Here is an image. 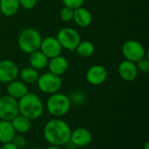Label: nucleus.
Listing matches in <instances>:
<instances>
[{
  "label": "nucleus",
  "mask_w": 149,
  "mask_h": 149,
  "mask_svg": "<svg viewBox=\"0 0 149 149\" xmlns=\"http://www.w3.org/2000/svg\"><path fill=\"white\" fill-rule=\"evenodd\" d=\"M72 129L67 122L61 118H53L44 127V138L49 145L65 146L70 141Z\"/></svg>",
  "instance_id": "1"
},
{
  "label": "nucleus",
  "mask_w": 149,
  "mask_h": 149,
  "mask_svg": "<svg viewBox=\"0 0 149 149\" xmlns=\"http://www.w3.org/2000/svg\"><path fill=\"white\" fill-rule=\"evenodd\" d=\"M19 114L31 121L39 119L44 113V104L39 96L33 93H27L18 100Z\"/></svg>",
  "instance_id": "2"
},
{
  "label": "nucleus",
  "mask_w": 149,
  "mask_h": 149,
  "mask_svg": "<svg viewBox=\"0 0 149 149\" xmlns=\"http://www.w3.org/2000/svg\"><path fill=\"white\" fill-rule=\"evenodd\" d=\"M72 103L69 96L58 92L51 94L45 104L47 112L53 118H61L65 116L70 111Z\"/></svg>",
  "instance_id": "3"
},
{
  "label": "nucleus",
  "mask_w": 149,
  "mask_h": 149,
  "mask_svg": "<svg viewBox=\"0 0 149 149\" xmlns=\"http://www.w3.org/2000/svg\"><path fill=\"white\" fill-rule=\"evenodd\" d=\"M42 37L40 33L34 28L24 29L18 35L17 44L22 52L27 54L39 50Z\"/></svg>",
  "instance_id": "4"
},
{
  "label": "nucleus",
  "mask_w": 149,
  "mask_h": 149,
  "mask_svg": "<svg viewBox=\"0 0 149 149\" xmlns=\"http://www.w3.org/2000/svg\"><path fill=\"white\" fill-rule=\"evenodd\" d=\"M37 85L39 91L45 94H53L58 93L62 86V79L60 76L55 75L50 72L39 75Z\"/></svg>",
  "instance_id": "5"
},
{
  "label": "nucleus",
  "mask_w": 149,
  "mask_h": 149,
  "mask_svg": "<svg viewBox=\"0 0 149 149\" xmlns=\"http://www.w3.org/2000/svg\"><path fill=\"white\" fill-rule=\"evenodd\" d=\"M56 38L62 48L70 52L75 51L81 41L79 32L70 27H65L59 30Z\"/></svg>",
  "instance_id": "6"
},
{
  "label": "nucleus",
  "mask_w": 149,
  "mask_h": 149,
  "mask_svg": "<svg viewBox=\"0 0 149 149\" xmlns=\"http://www.w3.org/2000/svg\"><path fill=\"white\" fill-rule=\"evenodd\" d=\"M121 52L127 60L134 63H136L142 58L146 57V50L143 45L134 39L126 41L122 45Z\"/></svg>",
  "instance_id": "7"
},
{
  "label": "nucleus",
  "mask_w": 149,
  "mask_h": 149,
  "mask_svg": "<svg viewBox=\"0 0 149 149\" xmlns=\"http://www.w3.org/2000/svg\"><path fill=\"white\" fill-rule=\"evenodd\" d=\"M18 112V101L17 100L9 96L3 95L0 97V120L11 121Z\"/></svg>",
  "instance_id": "8"
},
{
  "label": "nucleus",
  "mask_w": 149,
  "mask_h": 149,
  "mask_svg": "<svg viewBox=\"0 0 149 149\" xmlns=\"http://www.w3.org/2000/svg\"><path fill=\"white\" fill-rule=\"evenodd\" d=\"M19 74V68L17 64L10 59L0 61V82L8 84L17 79Z\"/></svg>",
  "instance_id": "9"
},
{
  "label": "nucleus",
  "mask_w": 149,
  "mask_h": 149,
  "mask_svg": "<svg viewBox=\"0 0 149 149\" xmlns=\"http://www.w3.org/2000/svg\"><path fill=\"white\" fill-rule=\"evenodd\" d=\"M39 50L50 59L57 57L62 52V46L55 37H46L42 38Z\"/></svg>",
  "instance_id": "10"
},
{
  "label": "nucleus",
  "mask_w": 149,
  "mask_h": 149,
  "mask_svg": "<svg viewBox=\"0 0 149 149\" xmlns=\"http://www.w3.org/2000/svg\"><path fill=\"white\" fill-rule=\"evenodd\" d=\"M93 141L91 132L85 127H78L72 130L70 142L76 148H84L88 146Z\"/></svg>",
  "instance_id": "11"
},
{
  "label": "nucleus",
  "mask_w": 149,
  "mask_h": 149,
  "mask_svg": "<svg viewBox=\"0 0 149 149\" xmlns=\"http://www.w3.org/2000/svg\"><path fill=\"white\" fill-rule=\"evenodd\" d=\"M87 82L92 86H100L103 84L107 79V69L100 65L91 66L86 74Z\"/></svg>",
  "instance_id": "12"
},
{
  "label": "nucleus",
  "mask_w": 149,
  "mask_h": 149,
  "mask_svg": "<svg viewBox=\"0 0 149 149\" xmlns=\"http://www.w3.org/2000/svg\"><path fill=\"white\" fill-rule=\"evenodd\" d=\"M118 72L120 77L125 81H134L138 76V70L135 63L129 60H123L120 63L118 67Z\"/></svg>",
  "instance_id": "13"
},
{
  "label": "nucleus",
  "mask_w": 149,
  "mask_h": 149,
  "mask_svg": "<svg viewBox=\"0 0 149 149\" xmlns=\"http://www.w3.org/2000/svg\"><path fill=\"white\" fill-rule=\"evenodd\" d=\"M47 66L49 68L50 72L58 76H61L64 73H65L66 71L68 70L69 63L65 57L58 55L57 57L50 58Z\"/></svg>",
  "instance_id": "14"
},
{
  "label": "nucleus",
  "mask_w": 149,
  "mask_h": 149,
  "mask_svg": "<svg viewBox=\"0 0 149 149\" xmlns=\"http://www.w3.org/2000/svg\"><path fill=\"white\" fill-rule=\"evenodd\" d=\"M29 92L28 87L26 84L22 82L21 80L14 79L10 82L8 83L7 87H6V93L7 95L16 99L19 100L23 96H24L27 93Z\"/></svg>",
  "instance_id": "15"
},
{
  "label": "nucleus",
  "mask_w": 149,
  "mask_h": 149,
  "mask_svg": "<svg viewBox=\"0 0 149 149\" xmlns=\"http://www.w3.org/2000/svg\"><path fill=\"white\" fill-rule=\"evenodd\" d=\"M73 21L79 27H87L93 21L92 13L84 7H79L73 10Z\"/></svg>",
  "instance_id": "16"
},
{
  "label": "nucleus",
  "mask_w": 149,
  "mask_h": 149,
  "mask_svg": "<svg viewBox=\"0 0 149 149\" xmlns=\"http://www.w3.org/2000/svg\"><path fill=\"white\" fill-rule=\"evenodd\" d=\"M10 122L16 134H24L31 128V120L21 114L17 115Z\"/></svg>",
  "instance_id": "17"
},
{
  "label": "nucleus",
  "mask_w": 149,
  "mask_h": 149,
  "mask_svg": "<svg viewBox=\"0 0 149 149\" xmlns=\"http://www.w3.org/2000/svg\"><path fill=\"white\" fill-rule=\"evenodd\" d=\"M29 62L31 67L38 71V70H43L47 66L49 58L40 50H38L30 54Z\"/></svg>",
  "instance_id": "18"
},
{
  "label": "nucleus",
  "mask_w": 149,
  "mask_h": 149,
  "mask_svg": "<svg viewBox=\"0 0 149 149\" xmlns=\"http://www.w3.org/2000/svg\"><path fill=\"white\" fill-rule=\"evenodd\" d=\"M16 134L10 121L0 120V143L4 144L11 142Z\"/></svg>",
  "instance_id": "19"
},
{
  "label": "nucleus",
  "mask_w": 149,
  "mask_h": 149,
  "mask_svg": "<svg viewBox=\"0 0 149 149\" xmlns=\"http://www.w3.org/2000/svg\"><path fill=\"white\" fill-rule=\"evenodd\" d=\"M19 8L18 0H0V11L6 17L16 15Z\"/></svg>",
  "instance_id": "20"
},
{
  "label": "nucleus",
  "mask_w": 149,
  "mask_h": 149,
  "mask_svg": "<svg viewBox=\"0 0 149 149\" xmlns=\"http://www.w3.org/2000/svg\"><path fill=\"white\" fill-rule=\"evenodd\" d=\"M18 76L20 78V80L27 85V84L36 83L39 77V74L36 69H34L31 66H27L19 71Z\"/></svg>",
  "instance_id": "21"
},
{
  "label": "nucleus",
  "mask_w": 149,
  "mask_h": 149,
  "mask_svg": "<svg viewBox=\"0 0 149 149\" xmlns=\"http://www.w3.org/2000/svg\"><path fill=\"white\" fill-rule=\"evenodd\" d=\"M95 47L93 45V44L90 41H80V43L79 44V45L76 48V52L77 53L82 57V58H89L91 57L93 52H94Z\"/></svg>",
  "instance_id": "22"
},
{
  "label": "nucleus",
  "mask_w": 149,
  "mask_h": 149,
  "mask_svg": "<svg viewBox=\"0 0 149 149\" xmlns=\"http://www.w3.org/2000/svg\"><path fill=\"white\" fill-rule=\"evenodd\" d=\"M69 99H70L72 104L81 105L86 100V95L83 92L77 90V91H74L71 93V95L69 96Z\"/></svg>",
  "instance_id": "23"
},
{
  "label": "nucleus",
  "mask_w": 149,
  "mask_h": 149,
  "mask_svg": "<svg viewBox=\"0 0 149 149\" xmlns=\"http://www.w3.org/2000/svg\"><path fill=\"white\" fill-rule=\"evenodd\" d=\"M59 17L61 20L64 22H70L71 20H72V17H73V10L69 7L65 6L61 9Z\"/></svg>",
  "instance_id": "24"
},
{
  "label": "nucleus",
  "mask_w": 149,
  "mask_h": 149,
  "mask_svg": "<svg viewBox=\"0 0 149 149\" xmlns=\"http://www.w3.org/2000/svg\"><path fill=\"white\" fill-rule=\"evenodd\" d=\"M138 72L142 73H148L149 72V60L148 58L144 57L135 63Z\"/></svg>",
  "instance_id": "25"
},
{
  "label": "nucleus",
  "mask_w": 149,
  "mask_h": 149,
  "mask_svg": "<svg viewBox=\"0 0 149 149\" xmlns=\"http://www.w3.org/2000/svg\"><path fill=\"white\" fill-rule=\"evenodd\" d=\"M11 142L18 149L24 148L27 144V141H26L25 137L24 136V134H17L14 136Z\"/></svg>",
  "instance_id": "26"
},
{
  "label": "nucleus",
  "mask_w": 149,
  "mask_h": 149,
  "mask_svg": "<svg viewBox=\"0 0 149 149\" xmlns=\"http://www.w3.org/2000/svg\"><path fill=\"white\" fill-rule=\"evenodd\" d=\"M62 2L65 4V6L75 10L79 7H81L85 0H62Z\"/></svg>",
  "instance_id": "27"
},
{
  "label": "nucleus",
  "mask_w": 149,
  "mask_h": 149,
  "mask_svg": "<svg viewBox=\"0 0 149 149\" xmlns=\"http://www.w3.org/2000/svg\"><path fill=\"white\" fill-rule=\"evenodd\" d=\"M19 5L25 10H32L36 7L38 0H18Z\"/></svg>",
  "instance_id": "28"
},
{
  "label": "nucleus",
  "mask_w": 149,
  "mask_h": 149,
  "mask_svg": "<svg viewBox=\"0 0 149 149\" xmlns=\"http://www.w3.org/2000/svg\"><path fill=\"white\" fill-rule=\"evenodd\" d=\"M0 149H18L12 142H9V143H4L2 144V147Z\"/></svg>",
  "instance_id": "29"
},
{
  "label": "nucleus",
  "mask_w": 149,
  "mask_h": 149,
  "mask_svg": "<svg viewBox=\"0 0 149 149\" xmlns=\"http://www.w3.org/2000/svg\"><path fill=\"white\" fill-rule=\"evenodd\" d=\"M46 149H65L61 146H55V145H50Z\"/></svg>",
  "instance_id": "30"
},
{
  "label": "nucleus",
  "mask_w": 149,
  "mask_h": 149,
  "mask_svg": "<svg viewBox=\"0 0 149 149\" xmlns=\"http://www.w3.org/2000/svg\"><path fill=\"white\" fill-rule=\"evenodd\" d=\"M143 149H149V142H147L144 146V148Z\"/></svg>",
  "instance_id": "31"
},
{
  "label": "nucleus",
  "mask_w": 149,
  "mask_h": 149,
  "mask_svg": "<svg viewBox=\"0 0 149 149\" xmlns=\"http://www.w3.org/2000/svg\"><path fill=\"white\" fill-rule=\"evenodd\" d=\"M30 149H42L41 148H38V147H33V148H31Z\"/></svg>",
  "instance_id": "32"
}]
</instances>
